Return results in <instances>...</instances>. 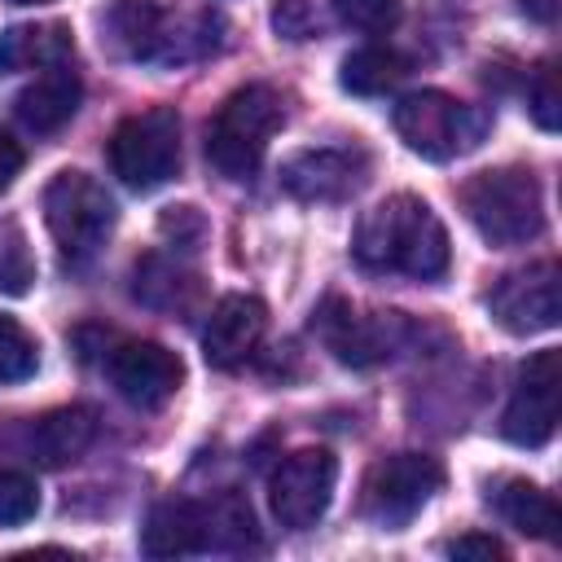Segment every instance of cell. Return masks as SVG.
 Instances as JSON below:
<instances>
[{
  "label": "cell",
  "instance_id": "obj_5",
  "mask_svg": "<svg viewBox=\"0 0 562 562\" xmlns=\"http://www.w3.org/2000/svg\"><path fill=\"white\" fill-rule=\"evenodd\" d=\"M285 123V101L268 83L237 88L206 127V158L228 180H250L268 154V140Z\"/></svg>",
  "mask_w": 562,
  "mask_h": 562
},
{
  "label": "cell",
  "instance_id": "obj_14",
  "mask_svg": "<svg viewBox=\"0 0 562 562\" xmlns=\"http://www.w3.org/2000/svg\"><path fill=\"white\" fill-rule=\"evenodd\" d=\"M105 373L114 382V391L132 404V408H162L184 378V364L171 347L149 342V338H132L119 342L105 360Z\"/></svg>",
  "mask_w": 562,
  "mask_h": 562
},
{
  "label": "cell",
  "instance_id": "obj_26",
  "mask_svg": "<svg viewBox=\"0 0 562 562\" xmlns=\"http://www.w3.org/2000/svg\"><path fill=\"white\" fill-rule=\"evenodd\" d=\"M338 22L356 31H386L400 18V0H329Z\"/></svg>",
  "mask_w": 562,
  "mask_h": 562
},
{
  "label": "cell",
  "instance_id": "obj_27",
  "mask_svg": "<svg viewBox=\"0 0 562 562\" xmlns=\"http://www.w3.org/2000/svg\"><path fill=\"white\" fill-rule=\"evenodd\" d=\"M531 114L544 132H558V123H562V92H558V66L553 61H544L531 79Z\"/></svg>",
  "mask_w": 562,
  "mask_h": 562
},
{
  "label": "cell",
  "instance_id": "obj_11",
  "mask_svg": "<svg viewBox=\"0 0 562 562\" xmlns=\"http://www.w3.org/2000/svg\"><path fill=\"white\" fill-rule=\"evenodd\" d=\"M334 483H338V461L329 448H299L290 452L277 470H272V514L281 527H316L334 501Z\"/></svg>",
  "mask_w": 562,
  "mask_h": 562
},
{
  "label": "cell",
  "instance_id": "obj_16",
  "mask_svg": "<svg viewBox=\"0 0 562 562\" xmlns=\"http://www.w3.org/2000/svg\"><path fill=\"white\" fill-rule=\"evenodd\" d=\"M268 329V307L255 294H224L202 329V356L215 369H237L250 360V351L259 347Z\"/></svg>",
  "mask_w": 562,
  "mask_h": 562
},
{
  "label": "cell",
  "instance_id": "obj_15",
  "mask_svg": "<svg viewBox=\"0 0 562 562\" xmlns=\"http://www.w3.org/2000/svg\"><path fill=\"white\" fill-rule=\"evenodd\" d=\"M369 180L360 149H303L281 162V189L303 202H342Z\"/></svg>",
  "mask_w": 562,
  "mask_h": 562
},
{
  "label": "cell",
  "instance_id": "obj_17",
  "mask_svg": "<svg viewBox=\"0 0 562 562\" xmlns=\"http://www.w3.org/2000/svg\"><path fill=\"white\" fill-rule=\"evenodd\" d=\"M92 439H97V413L83 404H70V408H53L40 422H31L26 452H31V461L61 470V465L79 461L92 448Z\"/></svg>",
  "mask_w": 562,
  "mask_h": 562
},
{
  "label": "cell",
  "instance_id": "obj_23",
  "mask_svg": "<svg viewBox=\"0 0 562 562\" xmlns=\"http://www.w3.org/2000/svg\"><path fill=\"white\" fill-rule=\"evenodd\" d=\"M35 281V259L26 233L13 220H0V294H26Z\"/></svg>",
  "mask_w": 562,
  "mask_h": 562
},
{
  "label": "cell",
  "instance_id": "obj_19",
  "mask_svg": "<svg viewBox=\"0 0 562 562\" xmlns=\"http://www.w3.org/2000/svg\"><path fill=\"white\" fill-rule=\"evenodd\" d=\"M75 57V35L66 22H18L0 35V75L48 70Z\"/></svg>",
  "mask_w": 562,
  "mask_h": 562
},
{
  "label": "cell",
  "instance_id": "obj_4",
  "mask_svg": "<svg viewBox=\"0 0 562 562\" xmlns=\"http://www.w3.org/2000/svg\"><path fill=\"white\" fill-rule=\"evenodd\" d=\"M461 211L492 246H522L544 233V193L527 167L479 171L461 189Z\"/></svg>",
  "mask_w": 562,
  "mask_h": 562
},
{
  "label": "cell",
  "instance_id": "obj_29",
  "mask_svg": "<svg viewBox=\"0 0 562 562\" xmlns=\"http://www.w3.org/2000/svg\"><path fill=\"white\" fill-rule=\"evenodd\" d=\"M448 553L452 558H505V544L501 540H492V536H461V540H452L448 544Z\"/></svg>",
  "mask_w": 562,
  "mask_h": 562
},
{
  "label": "cell",
  "instance_id": "obj_18",
  "mask_svg": "<svg viewBox=\"0 0 562 562\" xmlns=\"http://www.w3.org/2000/svg\"><path fill=\"white\" fill-rule=\"evenodd\" d=\"M79 97H83V83H79V75L70 70V61L48 66L44 75H35V83H26V88L18 92V119H22L31 132L48 136V132H57V127H66V123L75 119Z\"/></svg>",
  "mask_w": 562,
  "mask_h": 562
},
{
  "label": "cell",
  "instance_id": "obj_30",
  "mask_svg": "<svg viewBox=\"0 0 562 562\" xmlns=\"http://www.w3.org/2000/svg\"><path fill=\"white\" fill-rule=\"evenodd\" d=\"M22 162H26L22 145L0 127V189H9V184H13V176L22 171Z\"/></svg>",
  "mask_w": 562,
  "mask_h": 562
},
{
  "label": "cell",
  "instance_id": "obj_9",
  "mask_svg": "<svg viewBox=\"0 0 562 562\" xmlns=\"http://www.w3.org/2000/svg\"><path fill=\"white\" fill-rule=\"evenodd\" d=\"M443 487V465L426 452H395L386 461H378L364 479V496H360V514L373 527H404L413 522L430 496Z\"/></svg>",
  "mask_w": 562,
  "mask_h": 562
},
{
  "label": "cell",
  "instance_id": "obj_7",
  "mask_svg": "<svg viewBox=\"0 0 562 562\" xmlns=\"http://www.w3.org/2000/svg\"><path fill=\"white\" fill-rule=\"evenodd\" d=\"M44 224L66 263H88L114 228V198L83 171H57L44 189Z\"/></svg>",
  "mask_w": 562,
  "mask_h": 562
},
{
  "label": "cell",
  "instance_id": "obj_22",
  "mask_svg": "<svg viewBox=\"0 0 562 562\" xmlns=\"http://www.w3.org/2000/svg\"><path fill=\"white\" fill-rule=\"evenodd\" d=\"M198 294V281L180 268V263H167L158 255H149L145 263H136V299H145L149 307H189Z\"/></svg>",
  "mask_w": 562,
  "mask_h": 562
},
{
  "label": "cell",
  "instance_id": "obj_21",
  "mask_svg": "<svg viewBox=\"0 0 562 562\" xmlns=\"http://www.w3.org/2000/svg\"><path fill=\"white\" fill-rule=\"evenodd\" d=\"M342 88L356 97H382L404 79V57L391 48H356L342 57Z\"/></svg>",
  "mask_w": 562,
  "mask_h": 562
},
{
  "label": "cell",
  "instance_id": "obj_8",
  "mask_svg": "<svg viewBox=\"0 0 562 562\" xmlns=\"http://www.w3.org/2000/svg\"><path fill=\"white\" fill-rule=\"evenodd\" d=\"M110 167L136 193L167 184L180 171V114L171 105H149L123 119L110 136Z\"/></svg>",
  "mask_w": 562,
  "mask_h": 562
},
{
  "label": "cell",
  "instance_id": "obj_24",
  "mask_svg": "<svg viewBox=\"0 0 562 562\" xmlns=\"http://www.w3.org/2000/svg\"><path fill=\"white\" fill-rule=\"evenodd\" d=\"M35 369H40V347H35V338H31L13 316L0 312V382H22V378H31Z\"/></svg>",
  "mask_w": 562,
  "mask_h": 562
},
{
  "label": "cell",
  "instance_id": "obj_3",
  "mask_svg": "<svg viewBox=\"0 0 562 562\" xmlns=\"http://www.w3.org/2000/svg\"><path fill=\"white\" fill-rule=\"evenodd\" d=\"M101 26L119 44V53L140 57V61H162V66L211 53L224 31V22L215 13L171 18L158 9V0H110Z\"/></svg>",
  "mask_w": 562,
  "mask_h": 562
},
{
  "label": "cell",
  "instance_id": "obj_20",
  "mask_svg": "<svg viewBox=\"0 0 562 562\" xmlns=\"http://www.w3.org/2000/svg\"><path fill=\"white\" fill-rule=\"evenodd\" d=\"M487 505H492L509 527H518L522 536L558 540V531H562L558 501H553L544 487L527 483V479H496V483L487 487Z\"/></svg>",
  "mask_w": 562,
  "mask_h": 562
},
{
  "label": "cell",
  "instance_id": "obj_28",
  "mask_svg": "<svg viewBox=\"0 0 562 562\" xmlns=\"http://www.w3.org/2000/svg\"><path fill=\"white\" fill-rule=\"evenodd\" d=\"M272 22H277V31H281L285 40H307V35L316 31V13H312L307 0H277Z\"/></svg>",
  "mask_w": 562,
  "mask_h": 562
},
{
  "label": "cell",
  "instance_id": "obj_12",
  "mask_svg": "<svg viewBox=\"0 0 562 562\" xmlns=\"http://www.w3.org/2000/svg\"><path fill=\"white\" fill-rule=\"evenodd\" d=\"M558 404H562V360L549 347V351H536L518 373V386H514L505 417H501L505 439L518 448L549 443L558 430Z\"/></svg>",
  "mask_w": 562,
  "mask_h": 562
},
{
  "label": "cell",
  "instance_id": "obj_1",
  "mask_svg": "<svg viewBox=\"0 0 562 562\" xmlns=\"http://www.w3.org/2000/svg\"><path fill=\"white\" fill-rule=\"evenodd\" d=\"M351 250L369 272L435 281L448 268V228L417 193H391L386 202L360 215Z\"/></svg>",
  "mask_w": 562,
  "mask_h": 562
},
{
  "label": "cell",
  "instance_id": "obj_6",
  "mask_svg": "<svg viewBox=\"0 0 562 562\" xmlns=\"http://www.w3.org/2000/svg\"><path fill=\"white\" fill-rule=\"evenodd\" d=\"M391 123L400 132V140L430 158V162H452L470 149H479V140L487 136V114L479 105H465L439 88H422L395 101Z\"/></svg>",
  "mask_w": 562,
  "mask_h": 562
},
{
  "label": "cell",
  "instance_id": "obj_13",
  "mask_svg": "<svg viewBox=\"0 0 562 562\" xmlns=\"http://www.w3.org/2000/svg\"><path fill=\"white\" fill-rule=\"evenodd\" d=\"M316 334L329 342V351L342 360V364H378L386 356H395V347L408 338V321L400 312H356L351 303L342 299H329L321 312H316Z\"/></svg>",
  "mask_w": 562,
  "mask_h": 562
},
{
  "label": "cell",
  "instance_id": "obj_2",
  "mask_svg": "<svg viewBox=\"0 0 562 562\" xmlns=\"http://www.w3.org/2000/svg\"><path fill=\"white\" fill-rule=\"evenodd\" d=\"M255 540L250 505L237 492H215L211 501H162L140 527V553L189 558V553H237Z\"/></svg>",
  "mask_w": 562,
  "mask_h": 562
},
{
  "label": "cell",
  "instance_id": "obj_31",
  "mask_svg": "<svg viewBox=\"0 0 562 562\" xmlns=\"http://www.w3.org/2000/svg\"><path fill=\"white\" fill-rule=\"evenodd\" d=\"M522 9H531L536 18H549L553 13V0H522Z\"/></svg>",
  "mask_w": 562,
  "mask_h": 562
},
{
  "label": "cell",
  "instance_id": "obj_32",
  "mask_svg": "<svg viewBox=\"0 0 562 562\" xmlns=\"http://www.w3.org/2000/svg\"><path fill=\"white\" fill-rule=\"evenodd\" d=\"M13 4H44V0H13Z\"/></svg>",
  "mask_w": 562,
  "mask_h": 562
},
{
  "label": "cell",
  "instance_id": "obj_10",
  "mask_svg": "<svg viewBox=\"0 0 562 562\" xmlns=\"http://www.w3.org/2000/svg\"><path fill=\"white\" fill-rule=\"evenodd\" d=\"M487 312L505 334H544L562 321V268L553 259L527 263L518 272H505L492 294H487Z\"/></svg>",
  "mask_w": 562,
  "mask_h": 562
},
{
  "label": "cell",
  "instance_id": "obj_25",
  "mask_svg": "<svg viewBox=\"0 0 562 562\" xmlns=\"http://www.w3.org/2000/svg\"><path fill=\"white\" fill-rule=\"evenodd\" d=\"M40 509V487L31 474L13 470V465H0V527H18V522H31Z\"/></svg>",
  "mask_w": 562,
  "mask_h": 562
}]
</instances>
